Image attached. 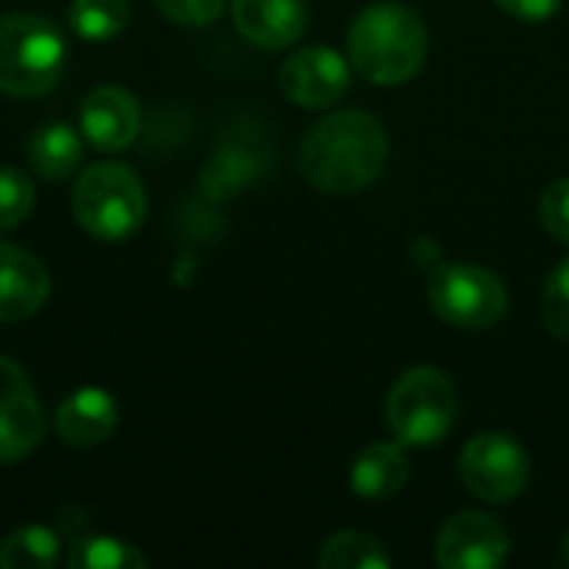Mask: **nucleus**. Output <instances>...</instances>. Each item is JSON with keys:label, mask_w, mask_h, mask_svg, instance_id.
I'll return each instance as SVG.
<instances>
[{"label": "nucleus", "mask_w": 569, "mask_h": 569, "mask_svg": "<svg viewBox=\"0 0 569 569\" xmlns=\"http://www.w3.org/2000/svg\"><path fill=\"white\" fill-rule=\"evenodd\" d=\"M387 153V127L370 110H337L310 127L297 167L317 190L350 197L383 173Z\"/></svg>", "instance_id": "obj_1"}, {"label": "nucleus", "mask_w": 569, "mask_h": 569, "mask_svg": "<svg viewBox=\"0 0 569 569\" xmlns=\"http://www.w3.org/2000/svg\"><path fill=\"white\" fill-rule=\"evenodd\" d=\"M430 50L427 23L403 3H373L347 30L350 67L380 87L407 83L420 73Z\"/></svg>", "instance_id": "obj_2"}, {"label": "nucleus", "mask_w": 569, "mask_h": 569, "mask_svg": "<svg viewBox=\"0 0 569 569\" xmlns=\"http://www.w3.org/2000/svg\"><path fill=\"white\" fill-rule=\"evenodd\" d=\"M67 67L63 30L40 13H0V93L43 97Z\"/></svg>", "instance_id": "obj_3"}, {"label": "nucleus", "mask_w": 569, "mask_h": 569, "mask_svg": "<svg viewBox=\"0 0 569 569\" xmlns=\"http://www.w3.org/2000/svg\"><path fill=\"white\" fill-rule=\"evenodd\" d=\"M70 210L83 233L93 240H127L147 220V190L140 177L123 163L87 167L70 193Z\"/></svg>", "instance_id": "obj_4"}, {"label": "nucleus", "mask_w": 569, "mask_h": 569, "mask_svg": "<svg viewBox=\"0 0 569 569\" xmlns=\"http://www.w3.org/2000/svg\"><path fill=\"white\" fill-rule=\"evenodd\" d=\"M460 417V393L437 367L407 370L387 393V427L403 447H433L450 437Z\"/></svg>", "instance_id": "obj_5"}, {"label": "nucleus", "mask_w": 569, "mask_h": 569, "mask_svg": "<svg viewBox=\"0 0 569 569\" xmlns=\"http://www.w3.org/2000/svg\"><path fill=\"white\" fill-rule=\"evenodd\" d=\"M430 310L457 330H490L507 317L510 293L503 280L477 263L437 267L427 283Z\"/></svg>", "instance_id": "obj_6"}, {"label": "nucleus", "mask_w": 569, "mask_h": 569, "mask_svg": "<svg viewBox=\"0 0 569 569\" xmlns=\"http://www.w3.org/2000/svg\"><path fill=\"white\" fill-rule=\"evenodd\" d=\"M460 480L483 503H510L530 483V457L503 430L477 433L460 453Z\"/></svg>", "instance_id": "obj_7"}, {"label": "nucleus", "mask_w": 569, "mask_h": 569, "mask_svg": "<svg viewBox=\"0 0 569 569\" xmlns=\"http://www.w3.org/2000/svg\"><path fill=\"white\" fill-rule=\"evenodd\" d=\"M43 433L47 417L23 367L10 357H0V467L30 457Z\"/></svg>", "instance_id": "obj_8"}, {"label": "nucleus", "mask_w": 569, "mask_h": 569, "mask_svg": "<svg viewBox=\"0 0 569 569\" xmlns=\"http://www.w3.org/2000/svg\"><path fill=\"white\" fill-rule=\"evenodd\" d=\"M510 533L500 520L463 510L440 527L433 553L443 569H497L510 560Z\"/></svg>", "instance_id": "obj_9"}, {"label": "nucleus", "mask_w": 569, "mask_h": 569, "mask_svg": "<svg viewBox=\"0 0 569 569\" xmlns=\"http://www.w3.org/2000/svg\"><path fill=\"white\" fill-rule=\"evenodd\" d=\"M350 87V60L330 47H303L280 67V90L303 110H323L337 103Z\"/></svg>", "instance_id": "obj_10"}, {"label": "nucleus", "mask_w": 569, "mask_h": 569, "mask_svg": "<svg viewBox=\"0 0 569 569\" xmlns=\"http://www.w3.org/2000/svg\"><path fill=\"white\" fill-rule=\"evenodd\" d=\"M140 123H143L140 100L117 83L90 90L80 103V133L93 150H107V153L127 150L137 140Z\"/></svg>", "instance_id": "obj_11"}, {"label": "nucleus", "mask_w": 569, "mask_h": 569, "mask_svg": "<svg viewBox=\"0 0 569 569\" xmlns=\"http://www.w3.org/2000/svg\"><path fill=\"white\" fill-rule=\"evenodd\" d=\"M50 297L47 267L23 247L0 240V323H20L43 310Z\"/></svg>", "instance_id": "obj_12"}, {"label": "nucleus", "mask_w": 569, "mask_h": 569, "mask_svg": "<svg viewBox=\"0 0 569 569\" xmlns=\"http://www.w3.org/2000/svg\"><path fill=\"white\" fill-rule=\"evenodd\" d=\"M233 27L260 50H287L307 30V0H233Z\"/></svg>", "instance_id": "obj_13"}, {"label": "nucleus", "mask_w": 569, "mask_h": 569, "mask_svg": "<svg viewBox=\"0 0 569 569\" xmlns=\"http://www.w3.org/2000/svg\"><path fill=\"white\" fill-rule=\"evenodd\" d=\"M53 430L67 447H100L117 430V400L100 387H80L57 407Z\"/></svg>", "instance_id": "obj_14"}, {"label": "nucleus", "mask_w": 569, "mask_h": 569, "mask_svg": "<svg viewBox=\"0 0 569 569\" xmlns=\"http://www.w3.org/2000/svg\"><path fill=\"white\" fill-rule=\"evenodd\" d=\"M410 480V460L403 443H373L353 457L350 467V490L363 500H390Z\"/></svg>", "instance_id": "obj_15"}, {"label": "nucleus", "mask_w": 569, "mask_h": 569, "mask_svg": "<svg viewBox=\"0 0 569 569\" xmlns=\"http://www.w3.org/2000/svg\"><path fill=\"white\" fill-rule=\"evenodd\" d=\"M80 143H83V133H77L70 123H63V120L43 123L27 143L30 170L43 180H53V183L73 177L80 167V157H83Z\"/></svg>", "instance_id": "obj_16"}, {"label": "nucleus", "mask_w": 569, "mask_h": 569, "mask_svg": "<svg viewBox=\"0 0 569 569\" xmlns=\"http://www.w3.org/2000/svg\"><path fill=\"white\" fill-rule=\"evenodd\" d=\"M317 563L320 569H387L393 560L377 537L363 530H343L323 540Z\"/></svg>", "instance_id": "obj_17"}, {"label": "nucleus", "mask_w": 569, "mask_h": 569, "mask_svg": "<svg viewBox=\"0 0 569 569\" xmlns=\"http://www.w3.org/2000/svg\"><path fill=\"white\" fill-rule=\"evenodd\" d=\"M60 557V537L50 527L27 523L3 537L0 567L3 569H47Z\"/></svg>", "instance_id": "obj_18"}, {"label": "nucleus", "mask_w": 569, "mask_h": 569, "mask_svg": "<svg viewBox=\"0 0 569 569\" xmlns=\"http://www.w3.org/2000/svg\"><path fill=\"white\" fill-rule=\"evenodd\" d=\"M130 23V3L127 0H70V30L87 40H113Z\"/></svg>", "instance_id": "obj_19"}, {"label": "nucleus", "mask_w": 569, "mask_h": 569, "mask_svg": "<svg viewBox=\"0 0 569 569\" xmlns=\"http://www.w3.org/2000/svg\"><path fill=\"white\" fill-rule=\"evenodd\" d=\"M70 569H143L147 557L117 537H80L70 543L67 553Z\"/></svg>", "instance_id": "obj_20"}, {"label": "nucleus", "mask_w": 569, "mask_h": 569, "mask_svg": "<svg viewBox=\"0 0 569 569\" xmlns=\"http://www.w3.org/2000/svg\"><path fill=\"white\" fill-rule=\"evenodd\" d=\"M253 173H257L253 153H247L243 147H220L217 157L207 163L200 183L210 200H230L253 180Z\"/></svg>", "instance_id": "obj_21"}, {"label": "nucleus", "mask_w": 569, "mask_h": 569, "mask_svg": "<svg viewBox=\"0 0 569 569\" xmlns=\"http://www.w3.org/2000/svg\"><path fill=\"white\" fill-rule=\"evenodd\" d=\"M37 190L20 167H0V230L20 227L33 210Z\"/></svg>", "instance_id": "obj_22"}, {"label": "nucleus", "mask_w": 569, "mask_h": 569, "mask_svg": "<svg viewBox=\"0 0 569 569\" xmlns=\"http://www.w3.org/2000/svg\"><path fill=\"white\" fill-rule=\"evenodd\" d=\"M540 317L557 340H569V257L553 267V273L543 283Z\"/></svg>", "instance_id": "obj_23"}, {"label": "nucleus", "mask_w": 569, "mask_h": 569, "mask_svg": "<svg viewBox=\"0 0 569 569\" xmlns=\"http://www.w3.org/2000/svg\"><path fill=\"white\" fill-rule=\"evenodd\" d=\"M540 223L543 230L569 247V180H553L543 193H540Z\"/></svg>", "instance_id": "obj_24"}, {"label": "nucleus", "mask_w": 569, "mask_h": 569, "mask_svg": "<svg viewBox=\"0 0 569 569\" xmlns=\"http://www.w3.org/2000/svg\"><path fill=\"white\" fill-rule=\"evenodd\" d=\"M153 3L167 20L180 27H207L227 10V0H153Z\"/></svg>", "instance_id": "obj_25"}, {"label": "nucleus", "mask_w": 569, "mask_h": 569, "mask_svg": "<svg viewBox=\"0 0 569 569\" xmlns=\"http://www.w3.org/2000/svg\"><path fill=\"white\" fill-rule=\"evenodd\" d=\"M493 3L520 20H550L563 7V0H493Z\"/></svg>", "instance_id": "obj_26"}, {"label": "nucleus", "mask_w": 569, "mask_h": 569, "mask_svg": "<svg viewBox=\"0 0 569 569\" xmlns=\"http://www.w3.org/2000/svg\"><path fill=\"white\" fill-rule=\"evenodd\" d=\"M567 560H569V533H567Z\"/></svg>", "instance_id": "obj_27"}]
</instances>
